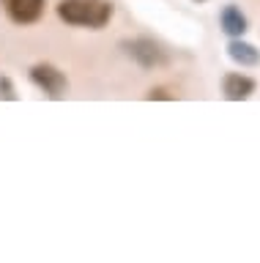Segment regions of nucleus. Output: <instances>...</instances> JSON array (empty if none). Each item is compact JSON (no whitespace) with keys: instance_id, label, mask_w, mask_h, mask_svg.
<instances>
[{"instance_id":"obj_1","label":"nucleus","mask_w":260,"mask_h":263,"mask_svg":"<svg viewBox=\"0 0 260 263\" xmlns=\"http://www.w3.org/2000/svg\"><path fill=\"white\" fill-rule=\"evenodd\" d=\"M115 6L110 0H61L58 16L71 28H88V30H102L112 20Z\"/></svg>"},{"instance_id":"obj_2","label":"nucleus","mask_w":260,"mask_h":263,"mask_svg":"<svg viewBox=\"0 0 260 263\" xmlns=\"http://www.w3.org/2000/svg\"><path fill=\"white\" fill-rule=\"evenodd\" d=\"M121 49L129 61H134L140 69L151 71V69H159V66L167 63V52L165 47L159 44L156 39L151 36H134V39H124L121 41Z\"/></svg>"},{"instance_id":"obj_3","label":"nucleus","mask_w":260,"mask_h":263,"mask_svg":"<svg viewBox=\"0 0 260 263\" xmlns=\"http://www.w3.org/2000/svg\"><path fill=\"white\" fill-rule=\"evenodd\" d=\"M30 82L42 90V93H47L50 99H63L69 90V80L66 74H63L58 66L52 63H36L30 66Z\"/></svg>"},{"instance_id":"obj_4","label":"nucleus","mask_w":260,"mask_h":263,"mask_svg":"<svg viewBox=\"0 0 260 263\" xmlns=\"http://www.w3.org/2000/svg\"><path fill=\"white\" fill-rule=\"evenodd\" d=\"M0 3H3V11L14 25L25 28V25H36L44 16L47 0H0Z\"/></svg>"},{"instance_id":"obj_5","label":"nucleus","mask_w":260,"mask_h":263,"mask_svg":"<svg viewBox=\"0 0 260 263\" xmlns=\"http://www.w3.org/2000/svg\"><path fill=\"white\" fill-rule=\"evenodd\" d=\"M255 88H257V82L252 77H247V74H241V71H230V74H225V80H222V93H225V99H230V102H244V99H249L255 93Z\"/></svg>"},{"instance_id":"obj_6","label":"nucleus","mask_w":260,"mask_h":263,"mask_svg":"<svg viewBox=\"0 0 260 263\" xmlns=\"http://www.w3.org/2000/svg\"><path fill=\"white\" fill-rule=\"evenodd\" d=\"M219 25H222V30H225L230 39L244 36V33H247V28H249V22H247V16H244V11H241L238 6H233V3L222 8V14H219Z\"/></svg>"},{"instance_id":"obj_7","label":"nucleus","mask_w":260,"mask_h":263,"mask_svg":"<svg viewBox=\"0 0 260 263\" xmlns=\"http://www.w3.org/2000/svg\"><path fill=\"white\" fill-rule=\"evenodd\" d=\"M227 55H230V61L238 63V66H257L260 63V49L255 44H249V41H244L241 36L230 39V44H227Z\"/></svg>"},{"instance_id":"obj_8","label":"nucleus","mask_w":260,"mask_h":263,"mask_svg":"<svg viewBox=\"0 0 260 263\" xmlns=\"http://www.w3.org/2000/svg\"><path fill=\"white\" fill-rule=\"evenodd\" d=\"M0 99H6V102H17V90H14L11 80L6 77V74H0Z\"/></svg>"},{"instance_id":"obj_9","label":"nucleus","mask_w":260,"mask_h":263,"mask_svg":"<svg viewBox=\"0 0 260 263\" xmlns=\"http://www.w3.org/2000/svg\"><path fill=\"white\" fill-rule=\"evenodd\" d=\"M145 99H151V102H153V99H167V102H170V99H173V96H170L165 88H151L148 93H145Z\"/></svg>"}]
</instances>
